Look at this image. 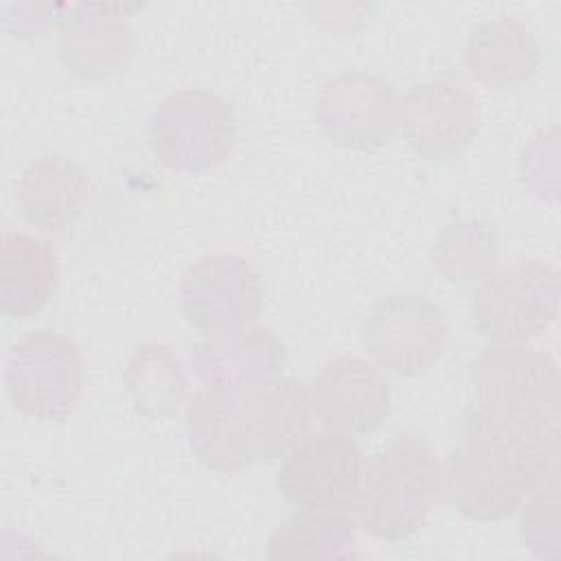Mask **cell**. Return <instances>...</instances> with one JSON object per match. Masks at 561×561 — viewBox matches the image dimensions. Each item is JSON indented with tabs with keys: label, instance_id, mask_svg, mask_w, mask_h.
<instances>
[{
	"label": "cell",
	"instance_id": "obj_3",
	"mask_svg": "<svg viewBox=\"0 0 561 561\" xmlns=\"http://www.w3.org/2000/svg\"><path fill=\"white\" fill-rule=\"evenodd\" d=\"M443 495V462L432 443L403 430L364 462L355 519L377 539L403 541L427 524Z\"/></svg>",
	"mask_w": 561,
	"mask_h": 561
},
{
	"label": "cell",
	"instance_id": "obj_20",
	"mask_svg": "<svg viewBox=\"0 0 561 561\" xmlns=\"http://www.w3.org/2000/svg\"><path fill=\"white\" fill-rule=\"evenodd\" d=\"M357 519L346 513L296 511L267 539L270 559L357 557Z\"/></svg>",
	"mask_w": 561,
	"mask_h": 561
},
{
	"label": "cell",
	"instance_id": "obj_19",
	"mask_svg": "<svg viewBox=\"0 0 561 561\" xmlns=\"http://www.w3.org/2000/svg\"><path fill=\"white\" fill-rule=\"evenodd\" d=\"M123 386L149 421L175 416L188 401L191 383L180 357L160 342H140L127 355Z\"/></svg>",
	"mask_w": 561,
	"mask_h": 561
},
{
	"label": "cell",
	"instance_id": "obj_9",
	"mask_svg": "<svg viewBox=\"0 0 561 561\" xmlns=\"http://www.w3.org/2000/svg\"><path fill=\"white\" fill-rule=\"evenodd\" d=\"M313 112L322 136L348 151L381 149L401 129L397 88L364 68L333 75L322 85Z\"/></svg>",
	"mask_w": 561,
	"mask_h": 561
},
{
	"label": "cell",
	"instance_id": "obj_10",
	"mask_svg": "<svg viewBox=\"0 0 561 561\" xmlns=\"http://www.w3.org/2000/svg\"><path fill=\"white\" fill-rule=\"evenodd\" d=\"M447 337L443 309L416 291L379 298L362 320L364 348L399 377L427 373L443 357Z\"/></svg>",
	"mask_w": 561,
	"mask_h": 561
},
{
	"label": "cell",
	"instance_id": "obj_7",
	"mask_svg": "<svg viewBox=\"0 0 561 561\" xmlns=\"http://www.w3.org/2000/svg\"><path fill=\"white\" fill-rule=\"evenodd\" d=\"M559 313V272L537 259L495 267L473 291L476 331L491 344H522L543 333Z\"/></svg>",
	"mask_w": 561,
	"mask_h": 561
},
{
	"label": "cell",
	"instance_id": "obj_8",
	"mask_svg": "<svg viewBox=\"0 0 561 561\" xmlns=\"http://www.w3.org/2000/svg\"><path fill=\"white\" fill-rule=\"evenodd\" d=\"M362 473V449L346 432H316L283 456L276 489L296 511L355 515Z\"/></svg>",
	"mask_w": 561,
	"mask_h": 561
},
{
	"label": "cell",
	"instance_id": "obj_5",
	"mask_svg": "<svg viewBox=\"0 0 561 561\" xmlns=\"http://www.w3.org/2000/svg\"><path fill=\"white\" fill-rule=\"evenodd\" d=\"M234 140L237 116L230 103L210 90H175L149 116L151 151L175 173L215 169L232 153Z\"/></svg>",
	"mask_w": 561,
	"mask_h": 561
},
{
	"label": "cell",
	"instance_id": "obj_11",
	"mask_svg": "<svg viewBox=\"0 0 561 561\" xmlns=\"http://www.w3.org/2000/svg\"><path fill=\"white\" fill-rule=\"evenodd\" d=\"M180 309L184 320L206 335L248 327L261 316L263 285L243 256L210 252L182 274Z\"/></svg>",
	"mask_w": 561,
	"mask_h": 561
},
{
	"label": "cell",
	"instance_id": "obj_4",
	"mask_svg": "<svg viewBox=\"0 0 561 561\" xmlns=\"http://www.w3.org/2000/svg\"><path fill=\"white\" fill-rule=\"evenodd\" d=\"M469 386L471 408L480 414L526 434H559L561 375L550 355L522 344H495L473 359Z\"/></svg>",
	"mask_w": 561,
	"mask_h": 561
},
{
	"label": "cell",
	"instance_id": "obj_16",
	"mask_svg": "<svg viewBox=\"0 0 561 561\" xmlns=\"http://www.w3.org/2000/svg\"><path fill=\"white\" fill-rule=\"evenodd\" d=\"M462 61L478 83L491 90H517L539 72L543 48L526 22L497 15L469 31Z\"/></svg>",
	"mask_w": 561,
	"mask_h": 561
},
{
	"label": "cell",
	"instance_id": "obj_18",
	"mask_svg": "<svg viewBox=\"0 0 561 561\" xmlns=\"http://www.w3.org/2000/svg\"><path fill=\"white\" fill-rule=\"evenodd\" d=\"M59 283L57 256L48 241L26 232H4L0 241V313L26 320L42 311Z\"/></svg>",
	"mask_w": 561,
	"mask_h": 561
},
{
	"label": "cell",
	"instance_id": "obj_6",
	"mask_svg": "<svg viewBox=\"0 0 561 561\" xmlns=\"http://www.w3.org/2000/svg\"><path fill=\"white\" fill-rule=\"evenodd\" d=\"M11 405L33 421H66L85 390L79 346L55 331H33L11 344L4 359Z\"/></svg>",
	"mask_w": 561,
	"mask_h": 561
},
{
	"label": "cell",
	"instance_id": "obj_12",
	"mask_svg": "<svg viewBox=\"0 0 561 561\" xmlns=\"http://www.w3.org/2000/svg\"><path fill=\"white\" fill-rule=\"evenodd\" d=\"M480 110L473 94L449 81H421L401 96V131L427 162H451L476 140Z\"/></svg>",
	"mask_w": 561,
	"mask_h": 561
},
{
	"label": "cell",
	"instance_id": "obj_22",
	"mask_svg": "<svg viewBox=\"0 0 561 561\" xmlns=\"http://www.w3.org/2000/svg\"><path fill=\"white\" fill-rule=\"evenodd\" d=\"M519 533L524 546L537 557H557L561 528H559V484L543 486L528 495L522 504Z\"/></svg>",
	"mask_w": 561,
	"mask_h": 561
},
{
	"label": "cell",
	"instance_id": "obj_13",
	"mask_svg": "<svg viewBox=\"0 0 561 561\" xmlns=\"http://www.w3.org/2000/svg\"><path fill=\"white\" fill-rule=\"evenodd\" d=\"M127 11L134 7L70 4L57 28V53L72 77L105 83L129 68L138 46Z\"/></svg>",
	"mask_w": 561,
	"mask_h": 561
},
{
	"label": "cell",
	"instance_id": "obj_17",
	"mask_svg": "<svg viewBox=\"0 0 561 561\" xmlns=\"http://www.w3.org/2000/svg\"><path fill=\"white\" fill-rule=\"evenodd\" d=\"M90 184L83 169L61 153L33 160L15 184V208L20 217L44 230L72 226L85 204Z\"/></svg>",
	"mask_w": 561,
	"mask_h": 561
},
{
	"label": "cell",
	"instance_id": "obj_15",
	"mask_svg": "<svg viewBox=\"0 0 561 561\" xmlns=\"http://www.w3.org/2000/svg\"><path fill=\"white\" fill-rule=\"evenodd\" d=\"M188 362L206 386L254 388L283 377L287 351L270 329L248 324L197 342Z\"/></svg>",
	"mask_w": 561,
	"mask_h": 561
},
{
	"label": "cell",
	"instance_id": "obj_14",
	"mask_svg": "<svg viewBox=\"0 0 561 561\" xmlns=\"http://www.w3.org/2000/svg\"><path fill=\"white\" fill-rule=\"evenodd\" d=\"M313 414L337 432L370 434L390 416V386L386 375L357 355L327 362L309 388Z\"/></svg>",
	"mask_w": 561,
	"mask_h": 561
},
{
	"label": "cell",
	"instance_id": "obj_21",
	"mask_svg": "<svg viewBox=\"0 0 561 561\" xmlns=\"http://www.w3.org/2000/svg\"><path fill=\"white\" fill-rule=\"evenodd\" d=\"M430 263L447 283L482 280L500 263V237L486 219L447 221L430 245Z\"/></svg>",
	"mask_w": 561,
	"mask_h": 561
},
{
	"label": "cell",
	"instance_id": "obj_23",
	"mask_svg": "<svg viewBox=\"0 0 561 561\" xmlns=\"http://www.w3.org/2000/svg\"><path fill=\"white\" fill-rule=\"evenodd\" d=\"M68 9L70 4H11L7 11L18 13V18H4V26L18 37H42L50 26L59 28Z\"/></svg>",
	"mask_w": 561,
	"mask_h": 561
},
{
	"label": "cell",
	"instance_id": "obj_1",
	"mask_svg": "<svg viewBox=\"0 0 561 561\" xmlns=\"http://www.w3.org/2000/svg\"><path fill=\"white\" fill-rule=\"evenodd\" d=\"M309 388L278 377L254 388L206 386L186 412L195 458L219 473H241L287 456L311 430Z\"/></svg>",
	"mask_w": 561,
	"mask_h": 561
},
{
	"label": "cell",
	"instance_id": "obj_2",
	"mask_svg": "<svg viewBox=\"0 0 561 561\" xmlns=\"http://www.w3.org/2000/svg\"><path fill=\"white\" fill-rule=\"evenodd\" d=\"M443 476L445 497L462 517L506 519L528 495L559 484V434H526L467 408Z\"/></svg>",
	"mask_w": 561,
	"mask_h": 561
}]
</instances>
